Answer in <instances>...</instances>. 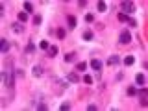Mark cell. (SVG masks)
<instances>
[{
  "label": "cell",
  "mask_w": 148,
  "mask_h": 111,
  "mask_svg": "<svg viewBox=\"0 0 148 111\" xmlns=\"http://www.w3.org/2000/svg\"><path fill=\"white\" fill-rule=\"evenodd\" d=\"M2 80H4V85H6L7 89H13V87H15V72H11V70H4V72H2Z\"/></svg>",
  "instance_id": "obj_1"
},
{
  "label": "cell",
  "mask_w": 148,
  "mask_h": 111,
  "mask_svg": "<svg viewBox=\"0 0 148 111\" xmlns=\"http://www.w3.org/2000/svg\"><path fill=\"white\" fill-rule=\"evenodd\" d=\"M120 9H122L124 15H131L135 11V4L133 2H122L120 4Z\"/></svg>",
  "instance_id": "obj_2"
},
{
  "label": "cell",
  "mask_w": 148,
  "mask_h": 111,
  "mask_svg": "<svg viewBox=\"0 0 148 111\" xmlns=\"http://www.w3.org/2000/svg\"><path fill=\"white\" fill-rule=\"evenodd\" d=\"M119 43H120V45H130V43H131V33L128 30H124L122 33L119 35Z\"/></svg>",
  "instance_id": "obj_3"
},
{
  "label": "cell",
  "mask_w": 148,
  "mask_h": 111,
  "mask_svg": "<svg viewBox=\"0 0 148 111\" xmlns=\"http://www.w3.org/2000/svg\"><path fill=\"white\" fill-rule=\"evenodd\" d=\"M137 94H139V102H141V106H143V108H146V106H148L146 89H145V87H141V91H137Z\"/></svg>",
  "instance_id": "obj_4"
},
{
  "label": "cell",
  "mask_w": 148,
  "mask_h": 111,
  "mask_svg": "<svg viewBox=\"0 0 148 111\" xmlns=\"http://www.w3.org/2000/svg\"><path fill=\"white\" fill-rule=\"evenodd\" d=\"M11 31H13V33H24V24H22V22H13V24H11Z\"/></svg>",
  "instance_id": "obj_5"
},
{
  "label": "cell",
  "mask_w": 148,
  "mask_h": 111,
  "mask_svg": "<svg viewBox=\"0 0 148 111\" xmlns=\"http://www.w3.org/2000/svg\"><path fill=\"white\" fill-rule=\"evenodd\" d=\"M76 26H78L76 17H74V15H69V17H67V28H69V30H74Z\"/></svg>",
  "instance_id": "obj_6"
},
{
  "label": "cell",
  "mask_w": 148,
  "mask_h": 111,
  "mask_svg": "<svg viewBox=\"0 0 148 111\" xmlns=\"http://www.w3.org/2000/svg\"><path fill=\"white\" fill-rule=\"evenodd\" d=\"M102 61H100V59H91V69L93 70H96V72H100V70H102Z\"/></svg>",
  "instance_id": "obj_7"
},
{
  "label": "cell",
  "mask_w": 148,
  "mask_h": 111,
  "mask_svg": "<svg viewBox=\"0 0 148 111\" xmlns=\"http://www.w3.org/2000/svg\"><path fill=\"white\" fill-rule=\"evenodd\" d=\"M0 50H2V54L9 52V43H7V39H0Z\"/></svg>",
  "instance_id": "obj_8"
},
{
  "label": "cell",
  "mask_w": 148,
  "mask_h": 111,
  "mask_svg": "<svg viewBox=\"0 0 148 111\" xmlns=\"http://www.w3.org/2000/svg\"><path fill=\"white\" fill-rule=\"evenodd\" d=\"M32 74L35 78H41L43 76V67H39V65H33V69H32Z\"/></svg>",
  "instance_id": "obj_9"
},
{
  "label": "cell",
  "mask_w": 148,
  "mask_h": 111,
  "mask_svg": "<svg viewBox=\"0 0 148 111\" xmlns=\"http://www.w3.org/2000/svg\"><path fill=\"white\" fill-rule=\"evenodd\" d=\"M81 39H83V41H93V39H95V33H93L91 30H87V31H83V35H81Z\"/></svg>",
  "instance_id": "obj_10"
},
{
  "label": "cell",
  "mask_w": 148,
  "mask_h": 111,
  "mask_svg": "<svg viewBox=\"0 0 148 111\" xmlns=\"http://www.w3.org/2000/svg\"><path fill=\"white\" fill-rule=\"evenodd\" d=\"M107 65H120V58L119 56H109L107 58Z\"/></svg>",
  "instance_id": "obj_11"
},
{
  "label": "cell",
  "mask_w": 148,
  "mask_h": 111,
  "mask_svg": "<svg viewBox=\"0 0 148 111\" xmlns=\"http://www.w3.org/2000/svg\"><path fill=\"white\" fill-rule=\"evenodd\" d=\"M67 80L71 82V83H78V82H80V76H78L76 72H69L67 74Z\"/></svg>",
  "instance_id": "obj_12"
},
{
  "label": "cell",
  "mask_w": 148,
  "mask_h": 111,
  "mask_svg": "<svg viewBox=\"0 0 148 111\" xmlns=\"http://www.w3.org/2000/svg\"><path fill=\"white\" fill-rule=\"evenodd\" d=\"M28 17H30V15L26 13V11H21V13L17 15V21H19V22H22V24H24V22L28 21Z\"/></svg>",
  "instance_id": "obj_13"
},
{
  "label": "cell",
  "mask_w": 148,
  "mask_h": 111,
  "mask_svg": "<svg viewBox=\"0 0 148 111\" xmlns=\"http://www.w3.org/2000/svg\"><path fill=\"white\" fill-rule=\"evenodd\" d=\"M126 94H128V96H137V87H135V85H130V87L126 89Z\"/></svg>",
  "instance_id": "obj_14"
},
{
  "label": "cell",
  "mask_w": 148,
  "mask_h": 111,
  "mask_svg": "<svg viewBox=\"0 0 148 111\" xmlns=\"http://www.w3.org/2000/svg\"><path fill=\"white\" fill-rule=\"evenodd\" d=\"M33 52H35V45L30 41L28 45H26V48H24V54H33Z\"/></svg>",
  "instance_id": "obj_15"
},
{
  "label": "cell",
  "mask_w": 148,
  "mask_h": 111,
  "mask_svg": "<svg viewBox=\"0 0 148 111\" xmlns=\"http://www.w3.org/2000/svg\"><path fill=\"white\" fill-rule=\"evenodd\" d=\"M135 83H137L139 87H143V85H145V74H143V72L135 76Z\"/></svg>",
  "instance_id": "obj_16"
},
{
  "label": "cell",
  "mask_w": 148,
  "mask_h": 111,
  "mask_svg": "<svg viewBox=\"0 0 148 111\" xmlns=\"http://www.w3.org/2000/svg\"><path fill=\"white\" fill-rule=\"evenodd\" d=\"M46 52H48V58H56L59 50H57V46H50V48L46 50Z\"/></svg>",
  "instance_id": "obj_17"
},
{
  "label": "cell",
  "mask_w": 148,
  "mask_h": 111,
  "mask_svg": "<svg viewBox=\"0 0 148 111\" xmlns=\"http://www.w3.org/2000/svg\"><path fill=\"white\" fill-rule=\"evenodd\" d=\"M24 11H26L28 15H32V13H33V4H32V2H24Z\"/></svg>",
  "instance_id": "obj_18"
},
{
  "label": "cell",
  "mask_w": 148,
  "mask_h": 111,
  "mask_svg": "<svg viewBox=\"0 0 148 111\" xmlns=\"http://www.w3.org/2000/svg\"><path fill=\"white\" fill-rule=\"evenodd\" d=\"M133 63H135V58H133V56H126V58H124V65H126V67L133 65Z\"/></svg>",
  "instance_id": "obj_19"
},
{
  "label": "cell",
  "mask_w": 148,
  "mask_h": 111,
  "mask_svg": "<svg viewBox=\"0 0 148 111\" xmlns=\"http://www.w3.org/2000/svg\"><path fill=\"white\" fill-rule=\"evenodd\" d=\"M74 59H76V54H74V52H69V54H65V61H67V63H72Z\"/></svg>",
  "instance_id": "obj_20"
},
{
  "label": "cell",
  "mask_w": 148,
  "mask_h": 111,
  "mask_svg": "<svg viewBox=\"0 0 148 111\" xmlns=\"http://www.w3.org/2000/svg\"><path fill=\"white\" fill-rule=\"evenodd\" d=\"M96 7H98L100 13H104V11L107 9V4H106V2H98V4H96Z\"/></svg>",
  "instance_id": "obj_21"
},
{
  "label": "cell",
  "mask_w": 148,
  "mask_h": 111,
  "mask_svg": "<svg viewBox=\"0 0 148 111\" xmlns=\"http://www.w3.org/2000/svg\"><path fill=\"white\" fill-rule=\"evenodd\" d=\"M56 35H57L59 39H65V35H67V30H65V28H59V30L56 31Z\"/></svg>",
  "instance_id": "obj_22"
},
{
  "label": "cell",
  "mask_w": 148,
  "mask_h": 111,
  "mask_svg": "<svg viewBox=\"0 0 148 111\" xmlns=\"http://www.w3.org/2000/svg\"><path fill=\"white\" fill-rule=\"evenodd\" d=\"M39 48H41V50H45V52H46V50L50 48V43H48V41H41V43H39Z\"/></svg>",
  "instance_id": "obj_23"
},
{
  "label": "cell",
  "mask_w": 148,
  "mask_h": 111,
  "mask_svg": "<svg viewBox=\"0 0 148 111\" xmlns=\"http://www.w3.org/2000/svg\"><path fill=\"white\" fill-rule=\"evenodd\" d=\"M117 19H119V22H128V21H130V17L124 15V13H119V15H117Z\"/></svg>",
  "instance_id": "obj_24"
},
{
  "label": "cell",
  "mask_w": 148,
  "mask_h": 111,
  "mask_svg": "<svg viewBox=\"0 0 148 111\" xmlns=\"http://www.w3.org/2000/svg\"><path fill=\"white\" fill-rule=\"evenodd\" d=\"M85 22H87V24L95 22V15H93V13H87V15H85Z\"/></svg>",
  "instance_id": "obj_25"
},
{
  "label": "cell",
  "mask_w": 148,
  "mask_h": 111,
  "mask_svg": "<svg viewBox=\"0 0 148 111\" xmlns=\"http://www.w3.org/2000/svg\"><path fill=\"white\" fill-rule=\"evenodd\" d=\"M59 109H61V111H69V109H71V102H63Z\"/></svg>",
  "instance_id": "obj_26"
},
{
  "label": "cell",
  "mask_w": 148,
  "mask_h": 111,
  "mask_svg": "<svg viewBox=\"0 0 148 111\" xmlns=\"http://www.w3.org/2000/svg\"><path fill=\"white\" fill-rule=\"evenodd\" d=\"M41 22H43L41 15H35V17H33V24H35V26H39V24H41Z\"/></svg>",
  "instance_id": "obj_27"
},
{
  "label": "cell",
  "mask_w": 148,
  "mask_h": 111,
  "mask_svg": "<svg viewBox=\"0 0 148 111\" xmlns=\"http://www.w3.org/2000/svg\"><path fill=\"white\" fill-rule=\"evenodd\" d=\"M83 82L87 83V85H91V83H93V76H91V74H87V76H83Z\"/></svg>",
  "instance_id": "obj_28"
},
{
  "label": "cell",
  "mask_w": 148,
  "mask_h": 111,
  "mask_svg": "<svg viewBox=\"0 0 148 111\" xmlns=\"http://www.w3.org/2000/svg\"><path fill=\"white\" fill-rule=\"evenodd\" d=\"M87 69V63H78L76 65V70H85Z\"/></svg>",
  "instance_id": "obj_29"
},
{
  "label": "cell",
  "mask_w": 148,
  "mask_h": 111,
  "mask_svg": "<svg viewBox=\"0 0 148 111\" xmlns=\"http://www.w3.org/2000/svg\"><path fill=\"white\" fill-rule=\"evenodd\" d=\"M37 109H39V111H46V109H48V106L41 102V104H37Z\"/></svg>",
  "instance_id": "obj_30"
},
{
  "label": "cell",
  "mask_w": 148,
  "mask_h": 111,
  "mask_svg": "<svg viewBox=\"0 0 148 111\" xmlns=\"http://www.w3.org/2000/svg\"><path fill=\"white\" fill-rule=\"evenodd\" d=\"M128 26H131V28H137V21H135V19H130V21H128Z\"/></svg>",
  "instance_id": "obj_31"
},
{
  "label": "cell",
  "mask_w": 148,
  "mask_h": 111,
  "mask_svg": "<svg viewBox=\"0 0 148 111\" xmlns=\"http://www.w3.org/2000/svg\"><path fill=\"white\" fill-rule=\"evenodd\" d=\"M87 111H96V106L95 104H89L87 106Z\"/></svg>",
  "instance_id": "obj_32"
},
{
  "label": "cell",
  "mask_w": 148,
  "mask_h": 111,
  "mask_svg": "<svg viewBox=\"0 0 148 111\" xmlns=\"http://www.w3.org/2000/svg\"><path fill=\"white\" fill-rule=\"evenodd\" d=\"M17 76L22 78V76H24V70H22V69H17Z\"/></svg>",
  "instance_id": "obj_33"
},
{
  "label": "cell",
  "mask_w": 148,
  "mask_h": 111,
  "mask_svg": "<svg viewBox=\"0 0 148 111\" xmlns=\"http://www.w3.org/2000/svg\"><path fill=\"white\" fill-rule=\"evenodd\" d=\"M78 6H80V7H85V6H87V2H85V0H80V2H78Z\"/></svg>",
  "instance_id": "obj_34"
},
{
  "label": "cell",
  "mask_w": 148,
  "mask_h": 111,
  "mask_svg": "<svg viewBox=\"0 0 148 111\" xmlns=\"http://www.w3.org/2000/svg\"><path fill=\"white\" fill-rule=\"evenodd\" d=\"M115 78H117V80H122V78H124V72H119V74H117Z\"/></svg>",
  "instance_id": "obj_35"
}]
</instances>
